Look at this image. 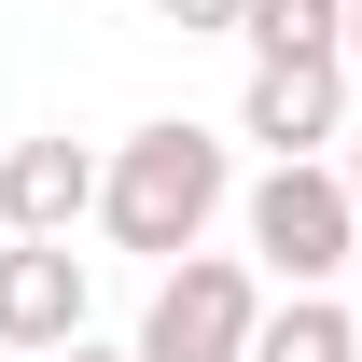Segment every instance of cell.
<instances>
[{
  "label": "cell",
  "mask_w": 362,
  "mask_h": 362,
  "mask_svg": "<svg viewBox=\"0 0 362 362\" xmlns=\"http://www.w3.org/2000/svg\"><path fill=\"white\" fill-rule=\"evenodd\" d=\"M237 362H362V320L334 307V293H293V307L251 320V349H237Z\"/></svg>",
  "instance_id": "cell-7"
},
{
  "label": "cell",
  "mask_w": 362,
  "mask_h": 362,
  "mask_svg": "<svg viewBox=\"0 0 362 362\" xmlns=\"http://www.w3.org/2000/svg\"><path fill=\"white\" fill-rule=\"evenodd\" d=\"M237 223H251V279H293V293H334V265H349V181L320 168V153H293V168H265L251 195H237Z\"/></svg>",
  "instance_id": "cell-2"
},
{
  "label": "cell",
  "mask_w": 362,
  "mask_h": 362,
  "mask_svg": "<svg viewBox=\"0 0 362 362\" xmlns=\"http://www.w3.org/2000/svg\"><path fill=\"white\" fill-rule=\"evenodd\" d=\"M237 139H265V168L334 153V139H349V56H251V84H237Z\"/></svg>",
  "instance_id": "cell-4"
},
{
  "label": "cell",
  "mask_w": 362,
  "mask_h": 362,
  "mask_svg": "<svg viewBox=\"0 0 362 362\" xmlns=\"http://www.w3.org/2000/svg\"><path fill=\"white\" fill-rule=\"evenodd\" d=\"M70 334H84V251H70V237H14V251H0V349H70Z\"/></svg>",
  "instance_id": "cell-6"
},
{
  "label": "cell",
  "mask_w": 362,
  "mask_h": 362,
  "mask_svg": "<svg viewBox=\"0 0 362 362\" xmlns=\"http://www.w3.org/2000/svg\"><path fill=\"white\" fill-rule=\"evenodd\" d=\"M237 42L251 56H334L349 42V0H237Z\"/></svg>",
  "instance_id": "cell-8"
},
{
  "label": "cell",
  "mask_w": 362,
  "mask_h": 362,
  "mask_svg": "<svg viewBox=\"0 0 362 362\" xmlns=\"http://www.w3.org/2000/svg\"><path fill=\"white\" fill-rule=\"evenodd\" d=\"M223 209H237V153L209 126H181V112H153V126H126L98 153V237H112V251L181 265V251H209Z\"/></svg>",
  "instance_id": "cell-1"
},
{
  "label": "cell",
  "mask_w": 362,
  "mask_h": 362,
  "mask_svg": "<svg viewBox=\"0 0 362 362\" xmlns=\"http://www.w3.org/2000/svg\"><path fill=\"white\" fill-rule=\"evenodd\" d=\"M334 181H349V223H362V139H349V168H334Z\"/></svg>",
  "instance_id": "cell-11"
},
{
  "label": "cell",
  "mask_w": 362,
  "mask_h": 362,
  "mask_svg": "<svg viewBox=\"0 0 362 362\" xmlns=\"http://www.w3.org/2000/svg\"><path fill=\"white\" fill-rule=\"evenodd\" d=\"M70 223H98V153L70 126H42L0 153V237H70Z\"/></svg>",
  "instance_id": "cell-5"
},
{
  "label": "cell",
  "mask_w": 362,
  "mask_h": 362,
  "mask_svg": "<svg viewBox=\"0 0 362 362\" xmlns=\"http://www.w3.org/2000/svg\"><path fill=\"white\" fill-rule=\"evenodd\" d=\"M334 56H349V70H362V0H349V42H334Z\"/></svg>",
  "instance_id": "cell-12"
},
{
  "label": "cell",
  "mask_w": 362,
  "mask_h": 362,
  "mask_svg": "<svg viewBox=\"0 0 362 362\" xmlns=\"http://www.w3.org/2000/svg\"><path fill=\"white\" fill-rule=\"evenodd\" d=\"M251 320H265L251 251H181V265H153V307H139V349L126 362H237Z\"/></svg>",
  "instance_id": "cell-3"
},
{
  "label": "cell",
  "mask_w": 362,
  "mask_h": 362,
  "mask_svg": "<svg viewBox=\"0 0 362 362\" xmlns=\"http://www.w3.org/2000/svg\"><path fill=\"white\" fill-rule=\"evenodd\" d=\"M153 14H168L181 42H237V0H153Z\"/></svg>",
  "instance_id": "cell-9"
},
{
  "label": "cell",
  "mask_w": 362,
  "mask_h": 362,
  "mask_svg": "<svg viewBox=\"0 0 362 362\" xmlns=\"http://www.w3.org/2000/svg\"><path fill=\"white\" fill-rule=\"evenodd\" d=\"M42 362H126V349H98V334H70V349H42Z\"/></svg>",
  "instance_id": "cell-10"
}]
</instances>
